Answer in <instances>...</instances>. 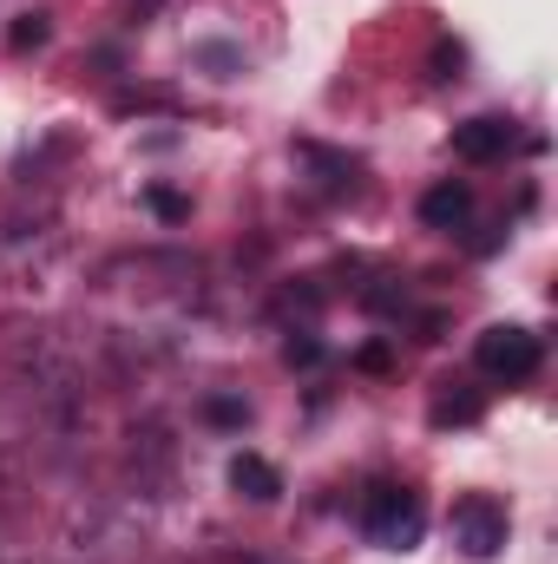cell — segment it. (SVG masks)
<instances>
[{
    "mask_svg": "<svg viewBox=\"0 0 558 564\" xmlns=\"http://www.w3.org/2000/svg\"><path fill=\"white\" fill-rule=\"evenodd\" d=\"M362 519H368V539L375 545H388V552H415L420 532H427V506H420V492L408 486H368V499H362Z\"/></svg>",
    "mask_w": 558,
    "mask_h": 564,
    "instance_id": "1",
    "label": "cell"
},
{
    "mask_svg": "<svg viewBox=\"0 0 558 564\" xmlns=\"http://www.w3.org/2000/svg\"><path fill=\"white\" fill-rule=\"evenodd\" d=\"M539 335L533 328H519V322H493V328H480V341H473V361H480V375H493V381H533L539 375Z\"/></svg>",
    "mask_w": 558,
    "mask_h": 564,
    "instance_id": "2",
    "label": "cell"
},
{
    "mask_svg": "<svg viewBox=\"0 0 558 564\" xmlns=\"http://www.w3.org/2000/svg\"><path fill=\"white\" fill-rule=\"evenodd\" d=\"M453 545L466 552V558H493L500 545H506V506H493V499H460L453 506Z\"/></svg>",
    "mask_w": 558,
    "mask_h": 564,
    "instance_id": "3",
    "label": "cell"
},
{
    "mask_svg": "<svg viewBox=\"0 0 558 564\" xmlns=\"http://www.w3.org/2000/svg\"><path fill=\"white\" fill-rule=\"evenodd\" d=\"M506 144H513V119H500V112L453 126V158H466V164H493V158H506Z\"/></svg>",
    "mask_w": 558,
    "mask_h": 564,
    "instance_id": "4",
    "label": "cell"
},
{
    "mask_svg": "<svg viewBox=\"0 0 558 564\" xmlns=\"http://www.w3.org/2000/svg\"><path fill=\"white\" fill-rule=\"evenodd\" d=\"M466 217H473V191H466L460 177H440V184L420 197V224H427V230H460Z\"/></svg>",
    "mask_w": 558,
    "mask_h": 564,
    "instance_id": "5",
    "label": "cell"
},
{
    "mask_svg": "<svg viewBox=\"0 0 558 564\" xmlns=\"http://www.w3.org/2000/svg\"><path fill=\"white\" fill-rule=\"evenodd\" d=\"M230 486H237L244 499L270 506V499L282 492V473L270 466V459H264V453H237V459H230Z\"/></svg>",
    "mask_w": 558,
    "mask_h": 564,
    "instance_id": "6",
    "label": "cell"
},
{
    "mask_svg": "<svg viewBox=\"0 0 558 564\" xmlns=\"http://www.w3.org/2000/svg\"><path fill=\"white\" fill-rule=\"evenodd\" d=\"M46 40H53V20H46V13H20L13 33H7L13 53H33V46H46Z\"/></svg>",
    "mask_w": 558,
    "mask_h": 564,
    "instance_id": "7",
    "label": "cell"
},
{
    "mask_svg": "<svg viewBox=\"0 0 558 564\" xmlns=\"http://www.w3.org/2000/svg\"><path fill=\"white\" fill-rule=\"evenodd\" d=\"M144 204H151L164 224H184V217H191V197H178V191H164V184H158V191H144Z\"/></svg>",
    "mask_w": 558,
    "mask_h": 564,
    "instance_id": "8",
    "label": "cell"
},
{
    "mask_svg": "<svg viewBox=\"0 0 558 564\" xmlns=\"http://www.w3.org/2000/svg\"><path fill=\"white\" fill-rule=\"evenodd\" d=\"M433 421H480V401H473V394H447V401L433 408Z\"/></svg>",
    "mask_w": 558,
    "mask_h": 564,
    "instance_id": "9",
    "label": "cell"
},
{
    "mask_svg": "<svg viewBox=\"0 0 558 564\" xmlns=\"http://www.w3.org/2000/svg\"><path fill=\"white\" fill-rule=\"evenodd\" d=\"M433 66H440V79H460V46H440Z\"/></svg>",
    "mask_w": 558,
    "mask_h": 564,
    "instance_id": "10",
    "label": "cell"
},
{
    "mask_svg": "<svg viewBox=\"0 0 558 564\" xmlns=\"http://www.w3.org/2000/svg\"><path fill=\"white\" fill-rule=\"evenodd\" d=\"M282 355H289V368H296V361H302V368H309V361H322V348H315V341H289Z\"/></svg>",
    "mask_w": 558,
    "mask_h": 564,
    "instance_id": "11",
    "label": "cell"
},
{
    "mask_svg": "<svg viewBox=\"0 0 558 564\" xmlns=\"http://www.w3.org/2000/svg\"><path fill=\"white\" fill-rule=\"evenodd\" d=\"M211 421H250V408H237V401H211Z\"/></svg>",
    "mask_w": 558,
    "mask_h": 564,
    "instance_id": "12",
    "label": "cell"
}]
</instances>
